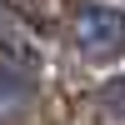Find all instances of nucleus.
Wrapping results in <instances>:
<instances>
[{"mask_svg": "<svg viewBox=\"0 0 125 125\" xmlns=\"http://www.w3.org/2000/svg\"><path fill=\"white\" fill-rule=\"evenodd\" d=\"M75 45L90 60H115L125 50V10L110 5H80L75 15Z\"/></svg>", "mask_w": 125, "mask_h": 125, "instance_id": "obj_1", "label": "nucleus"}, {"mask_svg": "<svg viewBox=\"0 0 125 125\" xmlns=\"http://www.w3.org/2000/svg\"><path fill=\"white\" fill-rule=\"evenodd\" d=\"M25 100H30V80H25V75H10V70H0V125L15 120L20 110H25Z\"/></svg>", "mask_w": 125, "mask_h": 125, "instance_id": "obj_2", "label": "nucleus"}, {"mask_svg": "<svg viewBox=\"0 0 125 125\" xmlns=\"http://www.w3.org/2000/svg\"><path fill=\"white\" fill-rule=\"evenodd\" d=\"M5 25H10V5L0 0V35H5Z\"/></svg>", "mask_w": 125, "mask_h": 125, "instance_id": "obj_3", "label": "nucleus"}]
</instances>
